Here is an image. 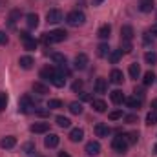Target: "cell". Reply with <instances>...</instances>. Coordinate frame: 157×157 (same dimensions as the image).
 I'll use <instances>...</instances> for the list:
<instances>
[{
	"instance_id": "6da1fadb",
	"label": "cell",
	"mask_w": 157,
	"mask_h": 157,
	"mask_svg": "<svg viewBox=\"0 0 157 157\" xmlns=\"http://www.w3.org/2000/svg\"><path fill=\"white\" fill-rule=\"evenodd\" d=\"M66 39H68V31H64V29H55V31H49V33H44L42 35V42L46 46L62 42V40H66Z\"/></svg>"
},
{
	"instance_id": "7a4b0ae2",
	"label": "cell",
	"mask_w": 157,
	"mask_h": 157,
	"mask_svg": "<svg viewBox=\"0 0 157 157\" xmlns=\"http://www.w3.org/2000/svg\"><path fill=\"white\" fill-rule=\"evenodd\" d=\"M18 110L22 113H33L35 112V102L31 101L29 95H22L20 101H18Z\"/></svg>"
},
{
	"instance_id": "3957f363",
	"label": "cell",
	"mask_w": 157,
	"mask_h": 157,
	"mask_svg": "<svg viewBox=\"0 0 157 157\" xmlns=\"http://www.w3.org/2000/svg\"><path fill=\"white\" fill-rule=\"evenodd\" d=\"M66 22L70 24V26H82L84 22H86V15L82 13V11H71V13H68V17H66Z\"/></svg>"
},
{
	"instance_id": "277c9868",
	"label": "cell",
	"mask_w": 157,
	"mask_h": 157,
	"mask_svg": "<svg viewBox=\"0 0 157 157\" xmlns=\"http://www.w3.org/2000/svg\"><path fill=\"white\" fill-rule=\"evenodd\" d=\"M128 146H130V144L126 143L124 135H117V137H113V141H112V148H113L117 154H126Z\"/></svg>"
},
{
	"instance_id": "5b68a950",
	"label": "cell",
	"mask_w": 157,
	"mask_h": 157,
	"mask_svg": "<svg viewBox=\"0 0 157 157\" xmlns=\"http://www.w3.org/2000/svg\"><path fill=\"white\" fill-rule=\"evenodd\" d=\"M20 40H22V44H24V49H28V51L37 49V40L33 39L28 31H20Z\"/></svg>"
},
{
	"instance_id": "8992f818",
	"label": "cell",
	"mask_w": 157,
	"mask_h": 157,
	"mask_svg": "<svg viewBox=\"0 0 157 157\" xmlns=\"http://www.w3.org/2000/svg\"><path fill=\"white\" fill-rule=\"evenodd\" d=\"M46 20H48V24H59L64 20V15L60 9H49L46 13Z\"/></svg>"
},
{
	"instance_id": "52a82bcc",
	"label": "cell",
	"mask_w": 157,
	"mask_h": 157,
	"mask_svg": "<svg viewBox=\"0 0 157 157\" xmlns=\"http://www.w3.org/2000/svg\"><path fill=\"white\" fill-rule=\"evenodd\" d=\"M93 130H95V135H97V137H108V135H110V132H112V130H110V126H106L104 122H97Z\"/></svg>"
},
{
	"instance_id": "ba28073f",
	"label": "cell",
	"mask_w": 157,
	"mask_h": 157,
	"mask_svg": "<svg viewBox=\"0 0 157 157\" xmlns=\"http://www.w3.org/2000/svg\"><path fill=\"white\" fill-rule=\"evenodd\" d=\"M53 77H57V70L55 68H51V66H46V68H42L40 70V78H44V80H53Z\"/></svg>"
},
{
	"instance_id": "9c48e42d",
	"label": "cell",
	"mask_w": 157,
	"mask_h": 157,
	"mask_svg": "<svg viewBox=\"0 0 157 157\" xmlns=\"http://www.w3.org/2000/svg\"><path fill=\"white\" fill-rule=\"evenodd\" d=\"M59 141H60V137H59L57 133H49V135L44 139V146H46V148H57V146H59Z\"/></svg>"
},
{
	"instance_id": "30bf717a",
	"label": "cell",
	"mask_w": 157,
	"mask_h": 157,
	"mask_svg": "<svg viewBox=\"0 0 157 157\" xmlns=\"http://www.w3.org/2000/svg\"><path fill=\"white\" fill-rule=\"evenodd\" d=\"M88 155H99L101 154V144L97 143V141H90L88 144H86V150H84Z\"/></svg>"
},
{
	"instance_id": "8fae6325",
	"label": "cell",
	"mask_w": 157,
	"mask_h": 157,
	"mask_svg": "<svg viewBox=\"0 0 157 157\" xmlns=\"http://www.w3.org/2000/svg\"><path fill=\"white\" fill-rule=\"evenodd\" d=\"M86 68H88V55L78 53L75 57V70H86Z\"/></svg>"
},
{
	"instance_id": "7c38bea8",
	"label": "cell",
	"mask_w": 157,
	"mask_h": 157,
	"mask_svg": "<svg viewBox=\"0 0 157 157\" xmlns=\"http://www.w3.org/2000/svg\"><path fill=\"white\" fill-rule=\"evenodd\" d=\"M68 137H70L71 143H80V141L84 139V130H82V128H73Z\"/></svg>"
},
{
	"instance_id": "4fadbf2b",
	"label": "cell",
	"mask_w": 157,
	"mask_h": 157,
	"mask_svg": "<svg viewBox=\"0 0 157 157\" xmlns=\"http://www.w3.org/2000/svg\"><path fill=\"white\" fill-rule=\"evenodd\" d=\"M33 133H46L48 130H49V122H35V124H31V128H29Z\"/></svg>"
},
{
	"instance_id": "5bb4252c",
	"label": "cell",
	"mask_w": 157,
	"mask_h": 157,
	"mask_svg": "<svg viewBox=\"0 0 157 157\" xmlns=\"http://www.w3.org/2000/svg\"><path fill=\"white\" fill-rule=\"evenodd\" d=\"M121 40H133V28L132 26H122L121 28Z\"/></svg>"
},
{
	"instance_id": "9a60e30c",
	"label": "cell",
	"mask_w": 157,
	"mask_h": 157,
	"mask_svg": "<svg viewBox=\"0 0 157 157\" xmlns=\"http://www.w3.org/2000/svg\"><path fill=\"white\" fill-rule=\"evenodd\" d=\"M17 144V139L13 137V135H7V137H4L2 141H0V148H4V150H9V148H13Z\"/></svg>"
},
{
	"instance_id": "2e32d148",
	"label": "cell",
	"mask_w": 157,
	"mask_h": 157,
	"mask_svg": "<svg viewBox=\"0 0 157 157\" xmlns=\"http://www.w3.org/2000/svg\"><path fill=\"white\" fill-rule=\"evenodd\" d=\"M124 102H126V106L132 108V110H139L141 104H143V101L137 99V97H128V99H124Z\"/></svg>"
},
{
	"instance_id": "e0dca14e",
	"label": "cell",
	"mask_w": 157,
	"mask_h": 157,
	"mask_svg": "<svg viewBox=\"0 0 157 157\" xmlns=\"http://www.w3.org/2000/svg\"><path fill=\"white\" fill-rule=\"evenodd\" d=\"M91 106H93V110L99 112V113H104L106 108H108V104H106L102 99H95V101H91Z\"/></svg>"
},
{
	"instance_id": "ac0fdd59",
	"label": "cell",
	"mask_w": 157,
	"mask_h": 157,
	"mask_svg": "<svg viewBox=\"0 0 157 157\" xmlns=\"http://www.w3.org/2000/svg\"><path fill=\"white\" fill-rule=\"evenodd\" d=\"M110 46L106 44V42H102V44H99L97 46V57H101V59H104V57H108L110 55Z\"/></svg>"
},
{
	"instance_id": "d6986e66",
	"label": "cell",
	"mask_w": 157,
	"mask_h": 157,
	"mask_svg": "<svg viewBox=\"0 0 157 157\" xmlns=\"http://www.w3.org/2000/svg\"><path fill=\"white\" fill-rule=\"evenodd\" d=\"M18 64H20V68L22 70H31L33 68V64H35V60L31 59V57H20V60H18Z\"/></svg>"
},
{
	"instance_id": "ffe728a7",
	"label": "cell",
	"mask_w": 157,
	"mask_h": 157,
	"mask_svg": "<svg viewBox=\"0 0 157 157\" xmlns=\"http://www.w3.org/2000/svg\"><path fill=\"white\" fill-rule=\"evenodd\" d=\"M110 97H112V102H113V104H122V102H124V99H126V97H124V93H122L121 90L112 91V93H110Z\"/></svg>"
},
{
	"instance_id": "44dd1931",
	"label": "cell",
	"mask_w": 157,
	"mask_h": 157,
	"mask_svg": "<svg viewBox=\"0 0 157 157\" xmlns=\"http://www.w3.org/2000/svg\"><path fill=\"white\" fill-rule=\"evenodd\" d=\"M106 90H108L106 78H97V80H95V91H97V93H106Z\"/></svg>"
},
{
	"instance_id": "7402d4cb",
	"label": "cell",
	"mask_w": 157,
	"mask_h": 157,
	"mask_svg": "<svg viewBox=\"0 0 157 157\" xmlns=\"http://www.w3.org/2000/svg\"><path fill=\"white\" fill-rule=\"evenodd\" d=\"M33 91L35 93H39V95H46V93H49V88L46 86V84H42V82H33Z\"/></svg>"
},
{
	"instance_id": "603a6c76",
	"label": "cell",
	"mask_w": 157,
	"mask_h": 157,
	"mask_svg": "<svg viewBox=\"0 0 157 157\" xmlns=\"http://www.w3.org/2000/svg\"><path fill=\"white\" fill-rule=\"evenodd\" d=\"M110 80H112L113 84H122V80H124L122 71H121V70H113V71L110 73Z\"/></svg>"
},
{
	"instance_id": "cb8c5ba5",
	"label": "cell",
	"mask_w": 157,
	"mask_h": 157,
	"mask_svg": "<svg viewBox=\"0 0 157 157\" xmlns=\"http://www.w3.org/2000/svg\"><path fill=\"white\" fill-rule=\"evenodd\" d=\"M51 60H53L55 64H59V66H66V64H68V59H66L62 53H51Z\"/></svg>"
},
{
	"instance_id": "d4e9b609",
	"label": "cell",
	"mask_w": 157,
	"mask_h": 157,
	"mask_svg": "<svg viewBox=\"0 0 157 157\" xmlns=\"http://www.w3.org/2000/svg\"><path fill=\"white\" fill-rule=\"evenodd\" d=\"M110 33H112V28H110L108 24H104V26H101V28H99V31H97V37L104 40V39H108V37H110Z\"/></svg>"
},
{
	"instance_id": "484cf974",
	"label": "cell",
	"mask_w": 157,
	"mask_h": 157,
	"mask_svg": "<svg viewBox=\"0 0 157 157\" xmlns=\"http://www.w3.org/2000/svg\"><path fill=\"white\" fill-rule=\"evenodd\" d=\"M26 22H28L29 28H37V26H39V15H37V13H29V15H26Z\"/></svg>"
},
{
	"instance_id": "4316f807",
	"label": "cell",
	"mask_w": 157,
	"mask_h": 157,
	"mask_svg": "<svg viewBox=\"0 0 157 157\" xmlns=\"http://www.w3.org/2000/svg\"><path fill=\"white\" fill-rule=\"evenodd\" d=\"M139 9H141L143 13H150V11L154 9V0H141Z\"/></svg>"
},
{
	"instance_id": "83f0119b",
	"label": "cell",
	"mask_w": 157,
	"mask_h": 157,
	"mask_svg": "<svg viewBox=\"0 0 157 157\" xmlns=\"http://www.w3.org/2000/svg\"><path fill=\"white\" fill-rule=\"evenodd\" d=\"M128 73H130V77H132V78H139V75H141V68H139V64H137V62L130 64Z\"/></svg>"
},
{
	"instance_id": "f1b7e54d",
	"label": "cell",
	"mask_w": 157,
	"mask_h": 157,
	"mask_svg": "<svg viewBox=\"0 0 157 157\" xmlns=\"http://www.w3.org/2000/svg\"><path fill=\"white\" fill-rule=\"evenodd\" d=\"M82 110H84V108H82V104L77 102V101H73V102L70 104V112H71L73 115H80V113H82Z\"/></svg>"
},
{
	"instance_id": "f546056e",
	"label": "cell",
	"mask_w": 157,
	"mask_h": 157,
	"mask_svg": "<svg viewBox=\"0 0 157 157\" xmlns=\"http://www.w3.org/2000/svg\"><path fill=\"white\" fill-rule=\"evenodd\" d=\"M124 139H126V143H128V144H135V143H137V139H139V133H137V132L124 133Z\"/></svg>"
},
{
	"instance_id": "4dcf8cb0",
	"label": "cell",
	"mask_w": 157,
	"mask_h": 157,
	"mask_svg": "<svg viewBox=\"0 0 157 157\" xmlns=\"http://www.w3.org/2000/svg\"><path fill=\"white\" fill-rule=\"evenodd\" d=\"M144 60H146V64H155L157 62V53L155 51H146V53H144Z\"/></svg>"
},
{
	"instance_id": "1f68e13d",
	"label": "cell",
	"mask_w": 157,
	"mask_h": 157,
	"mask_svg": "<svg viewBox=\"0 0 157 157\" xmlns=\"http://www.w3.org/2000/svg\"><path fill=\"white\" fill-rule=\"evenodd\" d=\"M133 46H132V40H121V51L122 53H132Z\"/></svg>"
},
{
	"instance_id": "d6a6232c",
	"label": "cell",
	"mask_w": 157,
	"mask_h": 157,
	"mask_svg": "<svg viewBox=\"0 0 157 157\" xmlns=\"http://www.w3.org/2000/svg\"><path fill=\"white\" fill-rule=\"evenodd\" d=\"M154 82H155L154 71H146V73H144V78H143V84H144V86H150V84H154Z\"/></svg>"
},
{
	"instance_id": "836d02e7",
	"label": "cell",
	"mask_w": 157,
	"mask_h": 157,
	"mask_svg": "<svg viewBox=\"0 0 157 157\" xmlns=\"http://www.w3.org/2000/svg\"><path fill=\"white\" fill-rule=\"evenodd\" d=\"M57 124H59L60 128H70V126H71V121H70L68 117H62V115H59V117H57Z\"/></svg>"
},
{
	"instance_id": "e575fe53",
	"label": "cell",
	"mask_w": 157,
	"mask_h": 157,
	"mask_svg": "<svg viewBox=\"0 0 157 157\" xmlns=\"http://www.w3.org/2000/svg\"><path fill=\"white\" fill-rule=\"evenodd\" d=\"M48 108H49V110L62 108V101H59V99H49V101H48Z\"/></svg>"
},
{
	"instance_id": "d590c367",
	"label": "cell",
	"mask_w": 157,
	"mask_h": 157,
	"mask_svg": "<svg viewBox=\"0 0 157 157\" xmlns=\"http://www.w3.org/2000/svg\"><path fill=\"white\" fill-rule=\"evenodd\" d=\"M146 124L148 126H154V124H157V112H150L148 115H146Z\"/></svg>"
},
{
	"instance_id": "8d00e7d4",
	"label": "cell",
	"mask_w": 157,
	"mask_h": 157,
	"mask_svg": "<svg viewBox=\"0 0 157 157\" xmlns=\"http://www.w3.org/2000/svg\"><path fill=\"white\" fill-rule=\"evenodd\" d=\"M108 57H110V60H112L113 64H117V62H119V59L122 57V51H121V49H115V51H110V55H108Z\"/></svg>"
},
{
	"instance_id": "74e56055",
	"label": "cell",
	"mask_w": 157,
	"mask_h": 157,
	"mask_svg": "<svg viewBox=\"0 0 157 157\" xmlns=\"http://www.w3.org/2000/svg\"><path fill=\"white\" fill-rule=\"evenodd\" d=\"M18 17H20V11H11V17H9V26L11 28H15V22H17Z\"/></svg>"
},
{
	"instance_id": "f35d334b",
	"label": "cell",
	"mask_w": 157,
	"mask_h": 157,
	"mask_svg": "<svg viewBox=\"0 0 157 157\" xmlns=\"http://www.w3.org/2000/svg\"><path fill=\"white\" fill-rule=\"evenodd\" d=\"M6 106H7V95L6 93H0V112L6 110Z\"/></svg>"
},
{
	"instance_id": "ab89813d",
	"label": "cell",
	"mask_w": 157,
	"mask_h": 157,
	"mask_svg": "<svg viewBox=\"0 0 157 157\" xmlns=\"http://www.w3.org/2000/svg\"><path fill=\"white\" fill-rule=\"evenodd\" d=\"M133 93H135L133 97H137V99H141V101L144 99V88H135V91H133Z\"/></svg>"
},
{
	"instance_id": "60d3db41",
	"label": "cell",
	"mask_w": 157,
	"mask_h": 157,
	"mask_svg": "<svg viewBox=\"0 0 157 157\" xmlns=\"http://www.w3.org/2000/svg\"><path fill=\"white\" fill-rule=\"evenodd\" d=\"M24 152H26V154H33V152H35V144H33V143H26V144H24Z\"/></svg>"
},
{
	"instance_id": "b9f144b4",
	"label": "cell",
	"mask_w": 157,
	"mask_h": 157,
	"mask_svg": "<svg viewBox=\"0 0 157 157\" xmlns=\"http://www.w3.org/2000/svg\"><path fill=\"white\" fill-rule=\"evenodd\" d=\"M143 39H144V46H146V48L154 46V40L150 39V33H144V35H143Z\"/></svg>"
},
{
	"instance_id": "7bdbcfd3",
	"label": "cell",
	"mask_w": 157,
	"mask_h": 157,
	"mask_svg": "<svg viewBox=\"0 0 157 157\" xmlns=\"http://www.w3.org/2000/svg\"><path fill=\"white\" fill-rule=\"evenodd\" d=\"M108 117L112 119V121H117V119L122 117V112H121V110H115V112H112V113H110Z\"/></svg>"
},
{
	"instance_id": "ee69618b",
	"label": "cell",
	"mask_w": 157,
	"mask_h": 157,
	"mask_svg": "<svg viewBox=\"0 0 157 157\" xmlns=\"http://www.w3.org/2000/svg\"><path fill=\"white\" fill-rule=\"evenodd\" d=\"M71 90H73V91L82 90V80H75V82H73V86H71Z\"/></svg>"
},
{
	"instance_id": "f6af8a7d",
	"label": "cell",
	"mask_w": 157,
	"mask_h": 157,
	"mask_svg": "<svg viewBox=\"0 0 157 157\" xmlns=\"http://www.w3.org/2000/svg\"><path fill=\"white\" fill-rule=\"evenodd\" d=\"M124 121H126L128 124H133V122H137V115H126Z\"/></svg>"
},
{
	"instance_id": "bcb514c9",
	"label": "cell",
	"mask_w": 157,
	"mask_h": 157,
	"mask_svg": "<svg viewBox=\"0 0 157 157\" xmlns=\"http://www.w3.org/2000/svg\"><path fill=\"white\" fill-rule=\"evenodd\" d=\"M7 35H6V33H4V31H0V44H7Z\"/></svg>"
},
{
	"instance_id": "7dc6e473",
	"label": "cell",
	"mask_w": 157,
	"mask_h": 157,
	"mask_svg": "<svg viewBox=\"0 0 157 157\" xmlns=\"http://www.w3.org/2000/svg\"><path fill=\"white\" fill-rule=\"evenodd\" d=\"M150 33H152V35H155V37H157V24H154V26H152V29H150Z\"/></svg>"
},
{
	"instance_id": "c3c4849f",
	"label": "cell",
	"mask_w": 157,
	"mask_h": 157,
	"mask_svg": "<svg viewBox=\"0 0 157 157\" xmlns=\"http://www.w3.org/2000/svg\"><path fill=\"white\" fill-rule=\"evenodd\" d=\"M59 157H71L70 154H66V152H59Z\"/></svg>"
},
{
	"instance_id": "681fc988",
	"label": "cell",
	"mask_w": 157,
	"mask_h": 157,
	"mask_svg": "<svg viewBox=\"0 0 157 157\" xmlns=\"http://www.w3.org/2000/svg\"><path fill=\"white\" fill-rule=\"evenodd\" d=\"M152 106H154L152 110H154V112H157V99H155V101H154V102H152Z\"/></svg>"
},
{
	"instance_id": "f907efd6",
	"label": "cell",
	"mask_w": 157,
	"mask_h": 157,
	"mask_svg": "<svg viewBox=\"0 0 157 157\" xmlns=\"http://www.w3.org/2000/svg\"><path fill=\"white\" fill-rule=\"evenodd\" d=\"M93 4H95V6H99V4H102V0H93Z\"/></svg>"
},
{
	"instance_id": "816d5d0a",
	"label": "cell",
	"mask_w": 157,
	"mask_h": 157,
	"mask_svg": "<svg viewBox=\"0 0 157 157\" xmlns=\"http://www.w3.org/2000/svg\"><path fill=\"white\" fill-rule=\"evenodd\" d=\"M154 154H155V155H157V144H155V146H154Z\"/></svg>"
}]
</instances>
